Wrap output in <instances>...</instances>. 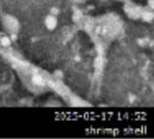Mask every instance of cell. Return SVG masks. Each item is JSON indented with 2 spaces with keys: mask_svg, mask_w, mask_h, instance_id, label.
I'll use <instances>...</instances> for the list:
<instances>
[{
  "mask_svg": "<svg viewBox=\"0 0 154 139\" xmlns=\"http://www.w3.org/2000/svg\"><path fill=\"white\" fill-rule=\"evenodd\" d=\"M5 24H6V26L10 30H16V28H17V23H16V21L15 20H13L10 17H8L7 20H5Z\"/></svg>",
  "mask_w": 154,
  "mask_h": 139,
  "instance_id": "cell-1",
  "label": "cell"
},
{
  "mask_svg": "<svg viewBox=\"0 0 154 139\" xmlns=\"http://www.w3.org/2000/svg\"><path fill=\"white\" fill-rule=\"evenodd\" d=\"M46 24H47L49 28H53L55 26V24H56V22H55V19L53 17H49Z\"/></svg>",
  "mask_w": 154,
  "mask_h": 139,
  "instance_id": "cell-2",
  "label": "cell"
}]
</instances>
